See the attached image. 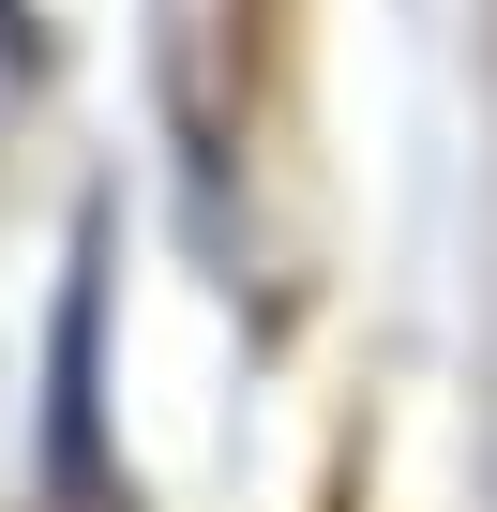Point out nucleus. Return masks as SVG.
<instances>
[{
    "label": "nucleus",
    "instance_id": "nucleus-1",
    "mask_svg": "<svg viewBox=\"0 0 497 512\" xmlns=\"http://www.w3.org/2000/svg\"><path fill=\"white\" fill-rule=\"evenodd\" d=\"M46 497L121 512V467H106V241H76V317H61V362H46Z\"/></svg>",
    "mask_w": 497,
    "mask_h": 512
}]
</instances>
